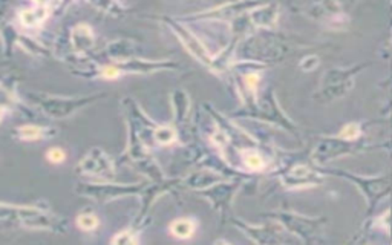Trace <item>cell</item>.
Wrapping results in <instances>:
<instances>
[{
  "instance_id": "obj_1",
  "label": "cell",
  "mask_w": 392,
  "mask_h": 245,
  "mask_svg": "<svg viewBox=\"0 0 392 245\" xmlns=\"http://www.w3.org/2000/svg\"><path fill=\"white\" fill-rule=\"evenodd\" d=\"M392 143L388 141V143L384 144H369L365 139V137L360 139H348L343 138L339 134L335 135H322L317 138L316 144L313 146L310 155H308V159L316 166L325 167L330 163L335 161V159L343 158V156H350V155H357L363 152H372V150H391Z\"/></svg>"
},
{
  "instance_id": "obj_2",
  "label": "cell",
  "mask_w": 392,
  "mask_h": 245,
  "mask_svg": "<svg viewBox=\"0 0 392 245\" xmlns=\"http://www.w3.org/2000/svg\"><path fill=\"white\" fill-rule=\"evenodd\" d=\"M371 62H362L351 66H334L326 69L322 75L319 88L313 93V98L319 105H330V103L345 98L356 88L359 75L369 68Z\"/></svg>"
},
{
  "instance_id": "obj_3",
  "label": "cell",
  "mask_w": 392,
  "mask_h": 245,
  "mask_svg": "<svg viewBox=\"0 0 392 245\" xmlns=\"http://www.w3.org/2000/svg\"><path fill=\"white\" fill-rule=\"evenodd\" d=\"M321 171L325 176L340 178L351 183L354 187L359 188V192L363 195L367 201V216L377 213L379 205L388 200L392 193V176L391 173H380V175H360L350 171H340V169H328L321 167Z\"/></svg>"
},
{
  "instance_id": "obj_4",
  "label": "cell",
  "mask_w": 392,
  "mask_h": 245,
  "mask_svg": "<svg viewBox=\"0 0 392 245\" xmlns=\"http://www.w3.org/2000/svg\"><path fill=\"white\" fill-rule=\"evenodd\" d=\"M308 46L310 43L302 42L296 35H284L273 30H264V34L251 43V52L256 60L263 63H279L293 57Z\"/></svg>"
},
{
  "instance_id": "obj_5",
  "label": "cell",
  "mask_w": 392,
  "mask_h": 245,
  "mask_svg": "<svg viewBox=\"0 0 392 245\" xmlns=\"http://www.w3.org/2000/svg\"><path fill=\"white\" fill-rule=\"evenodd\" d=\"M268 218L281 224L296 241L302 244L323 242V230L328 224L326 216H308L290 209L270 213Z\"/></svg>"
},
{
  "instance_id": "obj_6",
  "label": "cell",
  "mask_w": 392,
  "mask_h": 245,
  "mask_svg": "<svg viewBox=\"0 0 392 245\" xmlns=\"http://www.w3.org/2000/svg\"><path fill=\"white\" fill-rule=\"evenodd\" d=\"M325 175L321 167L313 164L311 161H301L297 159L294 163H288L282 173H279L282 187L285 190H302V188H313L322 186L325 183Z\"/></svg>"
},
{
  "instance_id": "obj_7",
  "label": "cell",
  "mask_w": 392,
  "mask_h": 245,
  "mask_svg": "<svg viewBox=\"0 0 392 245\" xmlns=\"http://www.w3.org/2000/svg\"><path fill=\"white\" fill-rule=\"evenodd\" d=\"M302 13L311 21L321 22L328 30H345L350 25V17L339 0H310Z\"/></svg>"
},
{
  "instance_id": "obj_8",
  "label": "cell",
  "mask_w": 392,
  "mask_h": 245,
  "mask_svg": "<svg viewBox=\"0 0 392 245\" xmlns=\"http://www.w3.org/2000/svg\"><path fill=\"white\" fill-rule=\"evenodd\" d=\"M391 210L386 209L381 213H374L367 216L365 222L357 232V234L350 239V242L356 244H369V242H384L391 238Z\"/></svg>"
},
{
  "instance_id": "obj_9",
  "label": "cell",
  "mask_w": 392,
  "mask_h": 245,
  "mask_svg": "<svg viewBox=\"0 0 392 245\" xmlns=\"http://www.w3.org/2000/svg\"><path fill=\"white\" fill-rule=\"evenodd\" d=\"M251 22L263 30H273L279 21V4H263L250 14Z\"/></svg>"
},
{
  "instance_id": "obj_10",
  "label": "cell",
  "mask_w": 392,
  "mask_h": 245,
  "mask_svg": "<svg viewBox=\"0 0 392 245\" xmlns=\"http://www.w3.org/2000/svg\"><path fill=\"white\" fill-rule=\"evenodd\" d=\"M242 161H244L246 169L250 172H263L267 167V161H265L264 155L256 149L244 150V152H242Z\"/></svg>"
},
{
  "instance_id": "obj_11",
  "label": "cell",
  "mask_w": 392,
  "mask_h": 245,
  "mask_svg": "<svg viewBox=\"0 0 392 245\" xmlns=\"http://www.w3.org/2000/svg\"><path fill=\"white\" fill-rule=\"evenodd\" d=\"M48 17V9L46 6H39L35 9H26L21 14V21L25 26H37L40 25L45 18Z\"/></svg>"
},
{
  "instance_id": "obj_12",
  "label": "cell",
  "mask_w": 392,
  "mask_h": 245,
  "mask_svg": "<svg viewBox=\"0 0 392 245\" xmlns=\"http://www.w3.org/2000/svg\"><path fill=\"white\" fill-rule=\"evenodd\" d=\"M171 232L176 238L188 239L195 233V222L190 220H178V221L172 222Z\"/></svg>"
},
{
  "instance_id": "obj_13",
  "label": "cell",
  "mask_w": 392,
  "mask_h": 245,
  "mask_svg": "<svg viewBox=\"0 0 392 245\" xmlns=\"http://www.w3.org/2000/svg\"><path fill=\"white\" fill-rule=\"evenodd\" d=\"M339 135L348 139H360L365 137V125L360 121L347 122V125L339 130Z\"/></svg>"
},
{
  "instance_id": "obj_14",
  "label": "cell",
  "mask_w": 392,
  "mask_h": 245,
  "mask_svg": "<svg viewBox=\"0 0 392 245\" xmlns=\"http://www.w3.org/2000/svg\"><path fill=\"white\" fill-rule=\"evenodd\" d=\"M321 64V57L316 54H306L305 57L301 59V62H299V69L304 71V72H313L316 71L317 68H319Z\"/></svg>"
},
{
  "instance_id": "obj_15",
  "label": "cell",
  "mask_w": 392,
  "mask_h": 245,
  "mask_svg": "<svg viewBox=\"0 0 392 245\" xmlns=\"http://www.w3.org/2000/svg\"><path fill=\"white\" fill-rule=\"evenodd\" d=\"M42 129L37 126H23L18 129V134H21L22 139L26 141H33V139H39L42 137Z\"/></svg>"
},
{
  "instance_id": "obj_16",
  "label": "cell",
  "mask_w": 392,
  "mask_h": 245,
  "mask_svg": "<svg viewBox=\"0 0 392 245\" xmlns=\"http://www.w3.org/2000/svg\"><path fill=\"white\" fill-rule=\"evenodd\" d=\"M155 138L160 144H171L175 141V132L169 127H160L155 132Z\"/></svg>"
},
{
  "instance_id": "obj_17",
  "label": "cell",
  "mask_w": 392,
  "mask_h": 245,
  "mask_svg": "<svg viewBox=\"0 0 392 245\" xmlns=\"http://www.w3.org/2000/svg\"><path fill=\"white\" fill-rule=\"evenodd\" d=\"M77 224H79V227L83 229V230H94L97 225H98V220H97V216L94 215H81L80 218L77 220Z\"/></svg>"
},
{
  "instance_id": "obj_18",
  "label": "cell",
  "mask_w": 392,
  "mask_h": 245,
  "mask_svg": "<svg viewBox=\"0 0 392 245\" xmlns=\"http://www.w3.org/2000/svg\"><path fill=\"white\" fill-rule=\"evenodd\" d=\"M384 86L386 91V106L384 109V115L388 117L392 114V74L385 80Z\"/></svg>"
},
{
  "instance_id": "obj_19",
  "label": "cell",
  "mask_w": 392,
  "mask_h": 245,
  "mask_svg": "<svg viewBox=\"0 0 392 245\" xmlns=\"http://www.w3.org/2000/svg\"><path fill=\"white\" fill-rule=\"evenodd\" d=\"M138 239L134 237L132 233L129 232H123L120 233L118 237H115L114 239H112V244H121V245H129V244H137Z\"/></svg>"
},
{
  "instance_id": "obj_20",
  "label": "cell",
  "mask_w": 392,
  "mask_h": 245,
  "mask_svg": "<svg viewBox=\"0 0 392 245\" xmlns=\"http://www.w3.org/2000/svg\"><path fill=\"white\" fill-rule=\"evenodd\" d=\"M244 81H246V86L248 88V91L256 92V88H258V84H259V81H260V75H259L258 72L248 74V75H246Z\"/></svg>"
},
{
  "instance_id": "obj_21",
  "label": "cell",
  "mask_w": 392,
  "mask_h": 245,
  "mask_svg": "<svg viewBox=\"0 0 392 245\" xmlns=\"http://www.w3.org/2000/svg\"><path fill=\"white\" fill-rule=\"evenodd\" d=\"M48 159L51 163H63V159H64V152L62 149H51L50 152H48Z\"/></svg>"
},
{
  "instance_id": "obj_22",
  "label": "cell",
  "mask_w": 392,
  "mask_h": 245,
  "mask_svg": "<svg viewBox=\"0 0 392 245\" xmlns=\"http://www.w3.org/2000/svg\"><path fill=\"white\" fill-rule=\"evenodd\" d=\"M103 75H105V79H117L120 75V72L115 68L109 66V68H106L105 71H103Z\"/></svg>"
},
{
  "instance_id": "obj_23",
  "label": "cell",
  "mask_w": 392,
  "mask_h": 245,
  "mask_svg": "<svg viewBox=\"0 0 392 245\" xmlns=\"http://www.w3.org/2000/svg\"><path fill=\"white\" fill-rule=\"evenodd\" d=\"M388 35L391 39L392 37V0L389 2V9H388Z\"/></svg>"
},
{
  "instance_id": "obj_24",
  "label": "cell",
  "mask_w": 392,
  "mask_h": 245,
  "mask_svg": "<svg viewBox=\"0 0 392 245\" xmlns=\"http://www.w3.org/2000/svg\"><path fill=\"white\" fill-rule=\"evenodd\" d=\"M37 6H46L50 4V0H34Z\"/></svg>"
},
{
  "instance_id": "obj_25",
  "label": "cell",
  "mask_w": 392,
  "mask_h": 245,
  "mask_svg": "<svg viewBox=\"0 0 392 245\" xmlns=\"http://www.w3.org/2000/svg\"><path fill=\"white\" fill-rule=\"evenodd\" d=\"M2 118H4V110L0 109V121H2Z\"/></svg>"
}]
</instances>
